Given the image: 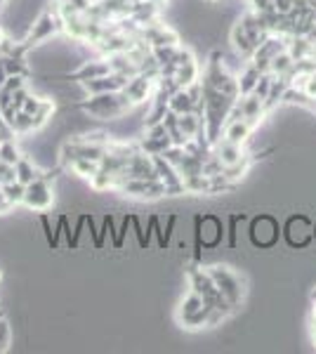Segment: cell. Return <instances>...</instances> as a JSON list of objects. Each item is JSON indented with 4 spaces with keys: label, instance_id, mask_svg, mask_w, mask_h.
Listing matches in <instances>:
<instances>
[{
    "label": "cell",
    "instance_id": "cell-33",
    "mask_svg": "<svg viewBox=\"0 0 316 354\" xmlns=\"http://www.w3.org/2000/svg\"><path fill=\"white\" fill-rule=\"evenodd\" d=\"M295 3H297V0H274V12L290 15L292 10H295Z\"/></svg>",
    "mask_w": 316,
    "mask_h": 354
},
{
    "label": "cell",
    "instance_id": "cell-18",
    "mask_svg": "<svg viewBox=\"0 0 316 354\" xmlns=\"http://www.w3.org/2000/svg\"><path fill=\"white\" fill-rule=\"evenodd\" d=\"M252 133H255V128H252L245 118H239V121H229L227 125H224L222 137H224V140H229V142H234V145L245 147V145H248V140L252 137Z\"/></svg>",
    "mask_w": 316,
    "mask_h": 354
},
{
    "label": "cell",
    "instance_id": "cell-9",
    "mask_svg": "<svg viewBox=\"0 0 316 354\" xmlns=\"http://www.w3.org/2000/svg\"><path fill=\"white\" fill-rule=\"evenodd\" d=\"M116 192L130 198H140V201H158L168 196V189L160 180H135V177H128Z\"/></svg>",
    "mask_w": 316,
    "mask_h": 354
},
{
    "label": "cell",
    "instance_id": "cell-17",
    "mask_svg": "<svg viewBox=\"0 0 316 354\" xmlns=\"http://www.w3.org/2000/svg\"><path fill=\"white\" fill-rule=\"evenodd\" d=\"M229 43H232L234 53H236L243 62H250V57L255 55V50H257V45L250 41V36L243 31V26H241L239 21L232 26V31H229Z\"/></svg>",
    "mask_w": 316,
    "mask_h": 354
},
{
    "label": "cell",
    "instance_id": "cell-23",
    "mask_svg": "<svg viewBox=\"0 0 316 354\" xmlns=\"http://www.w3.org/2000/svg\"><path fill=\"white\" fill-rule=\"evenodd\" d=\"M55 111H57L55 100H50V97H43V102H40L38 111L33 113V128H36V133H38V130H43L45 125L53 123Z\"/></svg>",
    "mask_w": 316,
    "mask_h": 354
},
{
    "label": "cell",
    "instance_id": "cell-36",
    "mask_svg": "<svg viewBox=\"0 0 316 354\" xmlns=\"http://www.w3.org/2000/svg\"><path fill=\"white\" fill-rule=\"evenodd\" d=\"M312 340H314V347H316V305H314V312H312Z\"/></svg>",
    "mask_w": 316,
    "mask_h": 354
},
{
    "label": "cell",
    "instance_id": "cell-19",
    "mask_svg": "<svg viewBox=\"0 0 316 354\" xmlns=\"http://www.w3.org/2000/svg\"><path fill=\"white\" fill-rule=\"evenodd\" d=\"M15 170H17V182H21V185H31V182H36L38 177H43L45 173V168H40L31 156H26V153L17 161Z\"/></svg>",
    "mask_w": 316,
    "mask_h": 354
},
{
    "label": "cell",
    "instance_id": "cell-20",
    "mask_svg": "<svg viewBox=\"0 0 316 354\" xmlns=\"http://www.w3.org/2000/svg\"><path fill=\"white\" fill-rule=\"evenodd\" d=\"M168 109H170L172 113H177V116H182V113L196 111V102L192 100V95H189V90H187V88H180V90H175V93L170 95Z\"/></svg>",
    "mask_w": 316,
    "mask_h": 354
},
{
    "label": "cell",
    "instance_id": "cell-24",
    "mask_svg": "<svg viewBox=\"0 0 316 354\" xmlns=\"http://www.w3.org/2000/svg\"><path fill=\"white\" fill-rule=\"evenodd\" d=\"M64 170H71L73 175L83 177V180H90V177L100 170V161H93V158H73L71 163H66Z\"/></svg>",
    "mask_w": 316,
    "mask_h": 354
},
{
    "label": "cell",
    "instance_id": "cell-12",
    "mask_svg": "<svg viewBox=\"0 0 316 354\" xmlns=\"http://www.w3.org/2000/svg\"><path fill=\"white\" fill-rule=\"evenodd\" d=\"M111 73V66H109V59L106 57H95V59H85L80 62V66L76 71H68L66 78L71 83H85V81H93V78H100V76H106Z\"/></svg>",
    "mask_w": 316,
    "mask_h": 354
},
{
    "label": "cell",
    "instance_id": "cell-11",
    "mask_svg": "<svg viewBox=\"0 0 316 354\" xmlns=\"http://www.w3.org/2000/svg\"><path fill=\"white\" fill-rule=\"evenodd\" d=\"M137 145H140V149L147 151L149 156H156V153H163L165 149H170L172 140H170L168 130H165V123H158V125H154V128H147L145 135L137 140Z\"/></svg>",
    "mask_w": 316,
    "mask_h": 354
},
{
    "label": "cell",
    "instance_id": "cell-32",
    "mask_svg": "<svg viewBox=\"0 0 316 354\" xmlns=\"http://www.w3.org/2000/svg\"><path fill=\"white\" fill-rule=\"evenodd\" d=\"M243 218H245L243 213L232 215V218H229V248H236V222L243 220Z\"/></svg>",
    "mask_w": 316,
    "mask_h": 354
},
{
    "label": "cell",
    "instance_id": "cell-42",
    "mask_svg": "<svg viewBox=\"0 0 316 354\" xmlns=\"http://www.w3.org/2000/svg\"><path fill=\"white\" fill-rule=\"evenodd\" d=\"M0 279H3V272H0Z\"/></svg>",
    "mask_w": 316,
    "mask_h": 354
},
{
    "label": "cell",
    "instance_id": "cell-3",
    "mask_svg": "<svg viewBox=\"0 0 316 354\" xmlns=\"http://www.w3.org/2000/svg\"><path fill=\"white\" fill-rule=\"evenodd\" d=\"M212 281H215L217 290L222 293V298L236 310L245 298V279L241 277L236 270H232L229 265H210L208 267Z\"/></svg>",
    "mask_w": 316,
    "mask_h": 354
},
{
    "label": "cell",
    "instance_id": "cell-34",
    "mask_svg": "<svg viewBox=\"0 0 316 354\" xmlns=\"http://www.w3.org/2000/svg\"><path fill=\"white\" fill-rule=\"evenodd\" d=\"M248 3H250V10H252V12H257V15L274 10V0H248Z\"/></svg>",
    "mask_w": 316,
    "mask_h": 354
},
{
    "label": "cell",
    "instance_id": "cell-31",
    "mask_svg": "<svg viewBox=\"0 0 316 354\" xmlns=\"http://www.w3.org/2000/svg\"><path fill=\"white\" fill-rule=\"evenodd\" d=\"M40 102H43V97L36 95V93H28V97L24 100V104H21V109H24L26 113H36L38 111V106H40Z\"/></svg>",
    "mask_w": 316,
    "mask_h": 354
},
{
    "label": "cell",
    "instance_id": "cell-10",
    "mask_svg": "<svg viewBox=\"0 0 316 354\" xmlns=\"http://www.w3.org/2000/svg\"><path fill=\"white\" fill-rule=\"evenodd\" d=\"M154 90H156V78L147 76V73H137V76L128 78L123 93L130 100V104L137 109V106L149 104V102H151Z\"/></svg>",
    "mask_w": 316,
    "mask_h": 354
},
{
    "label": "cell",
    "instance_id": "cell-14",
    "mask_svg": "<svg viewBox=\"0 0 316 354\" xmlns=\"http://www.w3.org/2000/svg\"><path fill=\"white\" fill-rule=\"evenodd\" d=\"M125 177H135V180H158L156 165H154V156H149L147 151L137 149L128 161Z\"/></svg>",
    "mask_w": 316,
    "mask_h": 354
},
{
    "label": "cell",
    "instance_id": "cell-16",
    "mask_svg": "<svg viewBox=\"0 0 316 354\" xmlns=\"http://www.w3.org/2000/svg\"><path fill=\"white\" fill-rule=\"evenodd\" d=\"M239 106H241V113H243V118L248 121L252 128H260V123L264 121V116H267V109H264V100H260L255 93L250 95H241L239 97Z\"/></svg>",
    "mask_w": 316,
    "mask_h": 354
},
{
    "label": "cell",
    "instance_id": "cell-25",
    "mask_svg": "<svg viewBox=\"0 0 316 354\" xmlns=\"http://www.w3.org/2000/svg\"><path fill=\"white\" fill-rule=\"evenodd\" d=\"M24 156V151L19 149V145H17L15 135L12 137H5L3 142H0V161L10 163V165H17V161Z\"/></svg>",
    "mask_w": 316,
    "mask_h": 354
},
{
    "label": "cell",
    "instance_id": "cell-21",
    "mask_svg": "<svg viewBox=\"0 0 316 354\" xmlns=\"http://www.w3.org/2000/svg\"><path fill=\"white\" fill-rule=\"evenodd\" d=\"M236 76H239L241 95H250V93H255V85H257V81H260L262 71H260V68H257L255 64L245 62V66L241 68V73H236Z\"/></svg>",
    "mask_w": 316,
    "mask_h": 354
},
{
    "label": "cell",
    "instance_id": "cell-29",
    "mask_svg": "<svg viewBox=\"0 0 316 354\" xmlns=\"http://www.w3.org/2000/svg\"><path fill=\"white\" fill-rule=\"evenodd\" d=\"M272 81H274V73H269V71L260 76V81L255 85V95L260 97V100H267L269 90H272Z\"/></svg>",
    "mask_w": 316,
    "mask_h": 354
},
{
    "label": "cell",
    "instance_id": "cell-27",
    "mask_svg": "<svg viewBox=\"0 0 316 354\" xmlns=\"http://www.w3.org/2000/svg\"><path fill=\"white\" fill-rule=\"evenodd\" d=\"M8 194V198L12 201L15 205H21L24 203V194H26V185H21V182H8V185H0Z\"/></svg>",
    "mask_w": 316,
    "mask_h": 354
},
{
    "label": "cell",
    "instance_id": "cell-5",
    "mask_svg": "<svg viewBox=\"0 0 316 354\" xmlns=\"http://www.w3.org/2000/svg\"><path fill=\"white\" fill-rule=\"evenodd\" d=\"M281 239L290 250H304L314 243V222L304 213H292L281 225Z\"/></svg>",
    "mask_w": 316,
    "mask_h": 354
},
{
    "label": "cell",
    "instance_id": "cell-15",
    "mask_svg": "<svg viewBox=\"0 0 316 354\" xmlns=\"http://www.w3.org/2000/svg\"><path fill=\"white\" fill-rule=\"evenodd\" d=\"M210 151H212V156H215L217 161H220V163L224 165V168H229V165L243 161V158L248 156L243 147H241V145H234V142L224 140V137H220L217 142H212Z\"/></svg>",
    "mask_w": 316,
    "mask_h": 354
},
{
    "label": "cell",
    "instance_id": "cell-1",
    "mask_svg": "<svg viewBox=\"0 0 316 354\" xmlns=\"http://www.w3.org/2000/svg\"><path fill=\"white\" fill-rule=\"evenodd\" d=\"M76 106L88 118H93V121H104V123L120 121V118H125V113H130L135 109L123 90H118V93L88 95L80 102H76Z\"/></svg>",
    "mask_w": 316,
    "mask_h": 354
},
{
    "label": "cell",
    "instance_id": "cell-30",
    "mask_svg": "<svg viewBox=\"0 0 316 354\" xmlns=\"http://www.w3.org/2000/svg\"><path fill=\"white\" fill-rule=\"evenodd\" d=\"M17 180V170L15 165L0 161V185H8V182H15Z\"/></svg>",
    "mask_w": 316,
    "mask_h": 354
},
{
    "label": "cell",
    "instance_id": "cell-4",
    "mask_svg": "<svg viewBox=\"0 0 316 354\" xmlns=\"http://www.w3.org/2000/svg\"><path fill=\"white\" fill-rule=\"evenodd\" d=\"M210 314L212 307L205 305V300L198 293H194L192 288L187 290V295L177 305V322L182 324V328L198 330L210 326Z\"/></svg>",
    "mask_w": 316,
    "mask_h": 354
},
{
    "label": "cell",
    "instance_id": "cell-40",
    "mask_svg": "<svg viewBox=\"0 0 316 354\" xmlns=\"http://www.w3.org/2000/svg\"><path fill=\"white\" fill-rule=\"evenodd\" d=\"M154 3H158V5H160V3H165V0H154Z\"/></svg>",
    "mask_w": 316,
    "mask_h": 354
},
{
    "label": "cell",
    "instance_id": "cell-13",
    "mask_svg": "<svg viewBox=\"0 0 316 354\" xmlns=\"http://www.w3.org/2000/svg\"><path fill=\"white\" fill-rule=\"evenodd\" d=\"M128 83V76H120V73H106V76H100V78H93V81H85V83H78L83 95H102V93H118V90L125 88Z\"/></svg>",
    "mask_w": 316,
    "mask_h": 354
},
{
    "label": "cell",
    "instance_id": "cell-41",
    "mask_svg": "<svg viewBox=\"0 0 316 354\" xmlns=\"http://www.w3.org/2000/svg\"><path fill=\"white\" fill-rule=\"evenodd\" d=\"M208 3H217V0H208Z\"/></svg>",
    "mask_w": 316,
    "mask_h": 354
},
{
    "label": "cell",
    "instance_id": "cell-7",
    "mask_svg": "<svg viewBox=\"0 0 316 354\" xmlns=\"http://www.w3.org/2000/svg\"><path fill=\"white\" fill-rule=\"evenodd\" d=\"M59 31H62V19H59V15H57V10H45V12H40L36 19H33V24L28 26V31L24 36V45L28 50H33V48H38V45L48 43L50 38H55Z\"/></svg>",
    "mask_w": 316,
    "mask_h": 354
},
{
    "label": "cell",
    "instance_id": "cell-37",
    "mask_svg": "<svg viewBox=\"0 0 316 354\" xmlns=\"http://www.w3.org/2000/svg\"><path fill=\"white\" fill-rule=\"evenodd\" d=\"M5 38H8V33H5V28H3V26H0V43H3V41H5Z\"/></svg>",
    "mask_w": 316,
    "mask_h": 354
},
{
    "label": "cell",
    "instance_id": "cell-22",
    "mask_svg": "<svg viewBox=\"0 0 316 354\" xmlns=\"http://www.w3.org/2000/svg\"><path fill=\"white\" fill-rule=\"evenodd\" d=\"M10 133L15 137H28L36 133V128H33V116L31 113H26L24 109H19L15 113V118L10 121Z\"/></svg>",
    "mask_w": 316,
    "mask_h": 354
},
{
    "label": "cell",
    "instance_id": "cell-39",
    "mask_svg": "<svg viewBox=\"0 0 316 354\" xmlns=\"http://www.w3.org/2000/svg\"><path fill=\"white\" fill-rule=\"evenodd\" d=\"M314 241H316V222H314Z\"/></svg>",
    "mask_w": 316,
    "mask_h": 354
},
{
    "label": "cell",
    "instance_id": "cell-8",
    "mask_svg": "<svg viewBox=\"0 0 316 354\" xmlns=\"http://www.w3.org/2000/svg\"><path fill=\"white\" fill-rule=\"evenodd\" d=\"M53 180L55 177L45 170L43 177H38L36 182L26 185V194H24V208L33 210V213H48L55 205V189H53Z\"/></svg>",
    "mask_w": 316,
    "mask_h": 354
},
{
    "label": "cell",
    "instance_id": "cell-28",
    "mask_svg": "<svg viewBox=\"0 0 316 354\" xmlns=\"http://www.w3.org/2000/svg\"><path fill=\"white\" fill-rule=\"evenodd\" d=\"M12 345V326L5 319H0V354L8 352Z\"/></svg>",
    "mask_w": 316,
    "mask_h": 354
},
{
    "label": "cell",
    "instance_id": "cell-26",
    "mask_svg": "<svg viewBox=\"0 0 316 354\" xmlns=\"http://www.w3.org/2000/svg\"><path fill=\"white\" fill-rule=\"evenodd\" d=\"M292 64H295V59L290 57L288 50H284V53H279L272 59V64H269V73H274V76H286V73L292 68Z\"/></svg>",
    "mask_w": 316,
    "mask_h": 354
},
{
    "label": "cell",
    "instance_id": "cell-6",
    "mask_svg": "<svg viewBox=\"0 0 316 354\" xmlns=\"http://www.w3.org/2000/svg\"><path fill=\"white\" fill-rule=\"evenodd\" d=\"M248 239L255 248L260 250H272L274 245L279 243L281 239V225L274 215L269 213H260L250 220V227H248Z\"/></svg>",
    "mask_w": 316,
    "mask_h": 354
},
{
    "label": "cell",
    "instance_id": "cell-2",
    "mask_svg": "<svg viewBox=\"0 0 316 354\" xmlns=\"http://www.w3.org/2000/svg\"><path fill=\"white\" fill-rule=\"evenodd\" d=\"M187 274V283H189V288L194 290V293H198L201 298L205 300V305L212 307L215 312H222L224 317H232L234 314V307L229 305L227 300L222 298V293L217 290L215 286V281H212V277H210V272L205 270V267H201L196 260L192 262V265L185 270Z\"/></svg>",
    "mask_w": 316,
    "mask_h": 354
},
{
    "label": "cell",
    "instance_id": "cell-35",
    "mask_svg": "<svg viewBox=\"0 0 316 354\" xmlns=\"http://www.w3.org/2000/svg\"><path fill=\"white\" fill-rule=\"evenodd\" d=\"M15 208V203L8 198V194H5V189L0 187V215H5V213H10V210Z\"/></svg>",
    "mask_w": 316,
    "mask_h": 354
},
{
    "label": "cell",
    "instance_id": "cell-38",
    "mask_svg": "<svg viewBox=\"0 0 316 354\" xmlns=\"http://www.w3.org/2000/svg\"><path fill=\"white\" fill-rule=\"evenodd\" d=\"M304 3H307V5H309V8H312V10H316V0H304Z\"/></svg>",
    "mask_w": 316,
    "mask_h": 354
}]
</instances>
